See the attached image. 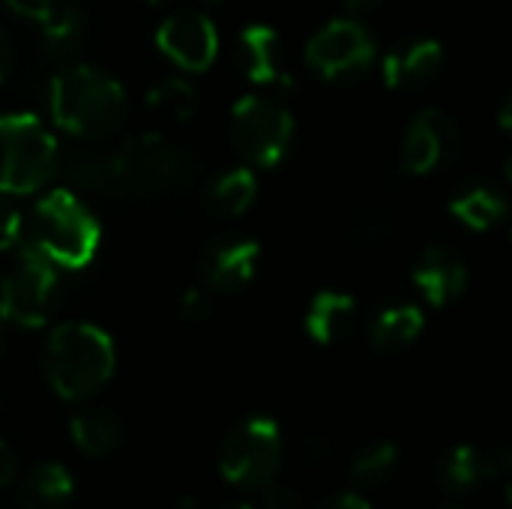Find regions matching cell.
I'll list each match as a JSON object with an SVG mask.
<instances>
[{
  "mask_svg": "<svg viewBox=\"0 0 512 509\" xmlns=\"http://www.w3.org/2000/svg\"><path fill=\"white\" fill-rule=\"evenodd\" d=\"M447 509H456V507H447Z\"/></svg>",
  "mask_w": 512,
  "mask_h": 509,
  "instance_id": "44",
  "label": "cell"
},
{
  "mask_svg": "<svg viewBox=\"0 0 512 509\" xmlns=\"http://www.w3.org/2000/svg\"><path fill=\"white\" fill-rule=\"evenodd\" d=\"M243 72L264 87H291V69L285 60L282 36L270 24H249L237 39Z\"/></svg>",
  "mask_w": 512,
  "mask_h": 509,
  "instance_id": "16",
  "label": "cell"
},
{
  "mask_svg": "<svg viewBox=\"0 0 512 509\" xmlns=\"http://www.w3.org/2000/svg\"><path fill=\"white\" fill-rule=\"evenodd\" d=\"M321 509H372V504L363 495H354V492L348 495L345 492V495H336L333 501H327Z\"/></svg>",
  "mask_w": 512,
  "mask_h": 509,
  "instance_id": "33",
  "label": "cell"
},
{
  "mask_svg": "<svg viewBox=\"0 0 512 509\" xmlns=\"http://www.w3.org/2000/svg\"><path fill=\"white\" fill-rule=\"evenodd\" d=\"M15 477V453L9 450L6 441H0V489Z\"/></svg>",
  "mask_w": 512,
  "mask_h": 509,
  "instance_id": "34",
  "label": "cell"
},
{
  "mask_svg": "<svg viewBox=\"0 0 512 509\" xmlns=\"http://www.w3.org/2000/svg\"><path fill=\"white\" fill-rule=\"evenodd\" d=\"M357 321V300L345 291H318L306 309V333L318 345L342 342Z\"/></svg>",
  "mask_w": 512,
  "mask_h": 509,
  "instance_id": "18",
  "label": "cell"
},
{
  "mask_svg": "<svg viewBox=\"0 0 512 509\" xmlns=\"http://www.w3.org/2000/svg\"><path fill=\"white\" fill-rule=\"evenodd\" d=\"M99 237L102 231L90 207L69 189H51L36 201L24 240L48 255L57 267L81 270L93 261Z\"/></svg>",
  "mask_w": 512,
  "mask_h": 509,
  "instance_id": "4",
  "label": "cell"
},
{
  "mask_svg": "<svg viewBox=\"0 0 512 509\" xmlns=\"http://www.w3.org/2000/svg\"><path fill=\"white\" fill-rule=\"evenodd\" d=\"M504 174H507V180L512 183V156H507V162H504Z\"/></svg>",
  "mask_w": 512,
  "mask_h": 509,
  "instance_id": "37",
  "label": "cell"
},
{
  "mask_svg": "<svg viewBox=\"0 0 512 509\" xmlns=\"http://www.w3.org/2000/svg\"><path fill=\"white\" fill-rule=\"evenodd\" d=\"M258 195V177L249 168H231L219 174L207 189V210L216 216H243Z\"/></svg>",
  "mask_w": 512,
  "mask_h": 509,
  "instance_id": "22",
  "label": "cell"
},
{
  "mask_svg": "<svg viewBox=\"0 0 512 509\" xmlns=\"http://www.w3.org/2000/svg\"><path fill=\"white\" fill-rule=\"evenodd\" d=\"M225 509H255L252 504H231V507H225Z\"/></svg>",
  "mask_w": 512,
  "mask_h": 509,
  "instance_id": "41",
  "label": "cell"
},
{
  "mask_svg": "<svg viewBox=\"0 0 512 509\" xmlns=\"http://www.w3.org/2000/svg\"><path fill=\"white\" fill-rule=\"evenodd\" d=\"M498 123H501L504 132H512V93L501 102V108H498Z\"/></svg>",
  "mask_w": 512,
  "mask_h": 509,
  "instance_id": "35",
  "label": "cell"
},
{
  "mask_svg": "<svg viewBox=\"0 0 512 509\" xmlns=\"http://www.w3.org/2000/svg\"><path fill=\"white\" fill-rule=\"evenodd\" d=\"M12 60H15V45H12V36L0 27V84L6 81L9 69H12Z\"/></svg>",
  "mask_w": 512,
  "mask_h": 509,
  "instance_id": "32",
  "label": "cell"
},
{
  "mask_svg": "<svg viewBox=\"0 0 512 509\" xmlns=\"http://www.w3.org/2000/svg\"><path fill=\"white\" fill-rule=\"evenodd\" d=\"M180 509H198V507H195V501H189V498H186V501L180 504Z\"/></svg>",
  "mask_w": 512,
  "mask_h": 509,
  "instance_id": "40",
  "label": "cell"
},
{
  "mask_svg": "<svg viewBox=\"0 0 512 509\" xmlns=\"http://www.w3.org/2000/svg\"><path fill=\"white\" fill-rule=\"evenodd\" d=\"M303 456H306V462H312V465H324V462L333 456V441H330L327 435L315 432V435H309V438L303 441Z\"/></svg>",
  "mask_w": 512,
  "mask_h": 509,
  "instance_id": "31",
  "label": "cell"
},
{
  "mask_svg": "<svg viewBox=\"0 0 512 509\" xmlns=\"http://www.w3.org/2000/svg\"><path fill=\"white\" fill-rule=\"evenodd\" d=\"M195 105H198V90L192 87V81L180 75L156 81L147 93V108L162 120L183 123L195 114Z\"/></svg>",
  "mask_w": 512,
  "mask_h": 509,
  "instance_id": "24",
  "label": "cell"
},
{
  "mask_svg": "<svg viewBox=\"0 0 512 509\" xmlns=\"http://www.w3.org/2000/svg\"><path fill=\"white\" fill-rule=\"evenodd\" d=\"M15 15H21V18H27V21H36V24H42V21H48L51 15H54V9L60 6V0H3Z\"/></svg>",
  "mask_w": 512,
  "mask_h": 509,
  "instance_id": "29",
  "label": "cell"
},
{
  "mask_svg": "<svg viewBox=\"0 0 512 509\" xmlns=\"http://www.w3.org/2000/svg\"><path fill=\"white\" fill-rule=\"evenodd\" d=\"M261 264V246L249 237H219L201 255V276L207 288L234 294L246 288Z\"/></svg>",
  "mask_w": 512,
  "mask_h": 509,
  "instance_id": "14",
  "label": "cell"
},
{
  "mask_svg": "<svg viewBox=\"0 0 512 509\" xmlns=\"http://www.w3.org/2000/svg\"><path fill=\"white\" fill-rule=\"evenodd\" d=\"M3 351H6V336H3V324H0V360H3Z\"/></svg>",
  "mask_w": 512,
  "mask_h": 509,
  "instance_id": "38",
  "label": "cell"
},
{
  "mask_svg": "<svg viewBox=\"0 0 512 509\" xmlns=\"http://www.w3.org/2000/svg\"><path fill=\"white\" fill-rule=\"evenodd\" d=\"M159 51L183 72H207L219 54V33L204 12H174L156 30Z\"/></svg>",
  "mask_w": 512,
  "mask_h": 509,
  "instance_id": "11",
  "label": "cell"
},
{
  "mask_svg": "<svg viewBox=\"0 0 512 509\" xmlns=\"http://www.w3.org/2000/svg\"><path fill=\"white\" fill-rule=\"evenodd\" d=\"M0 414H3V402H0Z\"/></svg>",
  "mask_w": 512,
  "mask_h": 509,
  "instance_id": "42",
  "label": "cell"
},
{
  "mask_svg": "<svg viewBox=\"0 0 512 509\" xmlns=\"http://www.w3.org/2000/svg\"><path fill=\"white\" fill-rule=\"evenodd\" d=\"M75 483L69 471L57 462H42L27 471L21 483V504L24 509H66L72 501Z\"/></svg>",
  "mask_w": 512,
  "mask_h": 509,
  "instance_id": "21",
  "label": "cell"
},
{
  "mask_svg": "<svg viewBox=\"0 0 512 509\" xmlns=\"http://www.w3.org/2000/svg\"><path fill=\"white\" fill-rule=\"evenodd\" d=\"M282 462V432L270 417H249L237 423L219 453L225 480L237 486H267Z\"/></svg>",
  "mask_w": 512,
  "mask_h": 509,
  "instance_id": "8",
  "label": "cell"
},
{
  "mask_svg": "<svg viewBox=\"0 0 512 509\" xmlns=\"http://www.w3.org/2000/svg\"><path fill=\"white\" fill-rule=\"evenodd\" d=\"M507 474H512V447L507 444H495L486 450L474 444H459L438 462V483L447 492H468Z\"/></svg>",
  "mask_w": 512,
  "mask_h": 509,
  "instance_id": "13",
  "label": "cell"
},
{
  "mask_svg": "<svg viewBox=\"0 0 512 509\" xmlns=\"http://www.w3.org/2000/svg\"><path fill=\"white\" fill-rule=\"evenodd\" d=\"M84 39V18L75 6L60 3L48 21L39 24V48L48 57H66L72 54Z\"/></svg>",
  "mask_w": 512,
  "mask_h": 509,
  "instance_id": "23",
  "label": "cell"
},
{
  "mask_svg": "<svg viewBox=\"0 0 512 509\" xmlns=\"http://www.w3.org/2000/svg\"><path fill=\"white\" fill-rule=\"evenodd\" d=\"M465 147L462 126L441 108L420 111L402 141V168L408 174H435L459 162Z\"/></svg>",
  "mask_w": 512,
  "mask_h": 509,
  "instance_id": "10",
  "label": "cell"
},
{
  "mask_svg": "<svg viewBox=\"0 0 512 509\" xmlns=\"http://www.w3.org/2000/svg\"><path fill=\"white\" fill-rule=\"evenodd\" d=\"M51 120L84 141L108 138L126 117V90L105 69L72 63L63 66L48 87Z\"/></svg>",
  "mask_w": 512,
  "mask_h": 509,
  "instance_id": "2",
  "label": "cell"
},
{
  "mask_svg": "<svg viewBox=\"0 0 512 509\" xmlns=\"http://www.w3.org/2000/svg\"><path fill=\"white\" fill-rule=\"evenodd\" d=\"M507 507L512 509V480H510V483H507Z\"/></svg>",
  "mask_w": 512,
  "mask_h": 509,
  "instance_id": "39",
  "label": "cell"
},
{
  "mask_svg": "<svg viewBox=\"0 0 512 509\" xmlns=\"http://www.w3.org/2000/svg\"><path fill=\"white\" fill-rule=\"evenodd\" d=\"M444 63L447 51L435 36L405 39L384 57V84L390 90H420L444 72Z\"/></svg>",
  "mask_w": 512,
  "mask_h": 509,
  "instance_id": "15",
  "label": "cell"
},
{
  "mask_svg": "<svg viewBox=\"0 0 512 509\" xmlns=\"http://www.w3.org/2000/svg\"><path fill=\"white\" fill-rule=\"evenodd\" d=\"M375 36L354 18L324 24L306 42V63L327 81H357L375 60Z\"/></svg>",
  "mask_w": 512,
  "mask_h": 509,
  "instance_id": "9",
  "label": "cell"
},
{
  "mask_svg": "<svg viewBox=\"0 0 512 509\" xmlns=\"http://www.w3.org/2000/svg\"><path fill=\"white\" fill-rule=\"evenodd\" d=\"M21 237V213L0 195V249H9Z\"/></svg>",
  "mask_w": 512,
  "mask_h": 509,
  "instance_id": "30",
  "label": "cell"
},
{
  "mask_svg": "<svg viewBox=\"0 0 512 509\" xmlns=\"http://www.w3.org/2000/svg\"><path fill=\"white\" fill-rule=\"evenodd\" d=\"M417 291L423 294V300L435 309L450 306L453 300H459L468 291L471 282V267L468 261L447 243H432L420 261L414 264L411 273Z\"/></svg>",
  "mask_w": 512,
  "mask_h": 509,
  "instance_id": "12",
  "label": "cell"
},
{
  "mask_svg": "<svg viewBox=\"0 0 512 509\" xmlns=\"http://www.w3.org/2000/svg\"><path fill=\"white\" fill-rule=\"evenodd\" d=\"M150 3H159V0H150Z\"/></svg>",
  "mask_w": 512,
  "mask_h": 509,
  "instance_id": "43",
  "label": "cell"
},
{
  "mask_svg": "<svg viewBox=\"0 0 512 509\" xmlns=\"http://www.w3.org/2000/svg\"><path fill=\"white\" fill-rule=\"evenodd\" d=\"M510 237H512V231H510Z\"/></svg>",
  "mask_w": 512,
  "mask_h": 509,
  "instance_id": "45",
  "label": "cell"
},
{
  "mask_svg": "<svg viewBox=\"0 0 512 509\" xmlns=\"http://www.w3.org/2000/svg\"><path fill=\"white\" fill-rule=\"evenodd\" d=\"M447 207H450V213L465 228H471V231H489V228H495L507 216L510 201H507V195L498 186L483 183V180H471V183L459 186L450 195Z\"/></svg>",
  "mask_w": 512,
  "mask_h": 509,
  "instance_id": "17",
  "label": "cell"
},
{
  "mask_svg": "<svg viewBox=\"0 0 512 509\" xmlns=\"http://www.w3.org/2000/svg\"><path fill=\"white\" fill-rule=\"evenodd\" d=\"M60 303L57 264L24 240L12 270L0 282V318L18 327H42Z\"/></svg>",
  "mask_w": 512,
  "mask_h": 509,
  "instance_id": "6",
  "label": "cell"
},
{
  "mask_svg": "<svg viewBox=\"0 0 512 509\" xmlns=\"http://www.w3.org/2000/svg\"><path fill=\"white\" fill-rule=\"evenodd\" d=\"M423 327H426V318L420 306L414 303L384 306L369 327V342L378 354H399L420 339Z\"/></svg>",
  "mask_w": 512,
  "mask_h": 509,
  "instance_id": "19",
  "label": "cell"
},
{
  "mask_svg": "<svg viewBox=\"0 0 512 509\" xmlns=\"http://www.w3.org/2000/svg\"><path fill=\"white\" fill-rule=\"evenodd\" d=\"M57 171V141L33 114L0 117V195L39 192Z\"/></svg>",
  "mask_w": 512,
  "mask_h": 509,
  "instance_id": "5",
  "label": "cell"
},
{
  "mask_svg": "<svg viewBox=\"0 0 512 509\" xmlns=\"http://www.w3.org/2000/svg\"><path fill=\"white\" fill-rule=\"evenodd\" d=\"M351 12H372L378 6H384V0H342Z\"/></svg>",
  "mask_w": 512,
  "mask_h": 509,
  "instance_id": "36",
  "label": "cell"
},
{
  "mask_svg": "<svg viewBox=\"0 0 512 509\" xmlns=\"http://www.w3.org/2000/svg\"><path fill=\"white\" fill-rule=\"evenodd\" d=\"M231 144L237 153L258 165V168H276L294 138V117L291 111L267 96H243L231 108Z\"/></svg>",
  "mask_w": 512,
  "mask_h": 509,
  "instance_id": "7",
  "label": "cell"
},
{
  "mask_svg": "<svg viewBox=\"0 0 512 509\" xmlns=\"http://www.w3.org/2000/svg\"><path fill=\"white\" fill-rule=\"evenodd\" d=\"M114 342L105 330L69 321L51 330L45 342V375L60 399L78 402L99 393L114 375Z\"/></svg>",
  "mask_w": 512,
  "mask_h": 509,
  "instance_id": "3",
  "label": "cell"
},
{
  "mask_svg": "<svg viewBox=\"0 0 512 509\" xmlns=\"http://www.w3.org/2000/svg\"><path fill=\"white\" fill-rule=\"evenodd\" d=\"M264 509H303V495L288 483H267L264 486Z\"/></svg>",
  "mask_w": 512,
  "mask_h": 509,
  "instance_id": "28",
  "label": "cell"
},
{
  "mask_svg": "<svg viewBox=\"0 0 512 509\" xmlns=\"http://www.w3.org/2000/svg\"><path fill=\"white\" fill-rule=\"evenodd\" d=\"M69 435L84 456L102 459V456H111L123 444V423L105 408H87L72 417Z\"/></svg>",
  "mask_w": 512,
  "mask_h": 509,
  "instance_id": "20",
  "label": "cell"
},
{
  "mask_svg": "<svg viewBox=\"0 0 512 509\" xmlns=\"http://www.w3.org/2000/svg\"><path fill=\"white\" fill-rule=\"evenodd\" d=\"M396 465H399V447L393 441H375L354 456L351 477L363 486H378L396 471Z\"/></svg>",
  "mask_w": 512,
  "mask_h": 509,
  "instance_id": "26",
  "label": "cell"
},
{
  "mask_svg": "<svg viewBox=\"0 0 512 509\" xmlns=\"http://www.w3.org/2000/svg\"><path fill=\"white\" fill-rule=\"evenodd\" d=\"M66 177L90 192L111 198H168L192 189L201 177V159L162 135H135L102 153H78Z\"/></svg>",
  "mask_w": 512,
  "mask_h": 509,
  "instance_id": "1",
  "label": "cell"
},
{
  "mask_svg": "<svg viewBox=\"0 0 512 509\" xmlns=\"http://www.w3.org/2000/svg\"><path fill=\"white\" fill-rule=\"evenodd\" d=\"M345 234L357 249H378L396 234V219H393V213L387 207L366 204V207H360V210H354L348 216Z\"/></svg>",
  "mask_w": 512,
  "mask_h": 509,
  "instance_id": "25",
  "label": "cell"
},
{
  "mask_svg": "<svg viewBox=\"0 0 512 509\" xmlns=\"http://www.w3.org/2000/svg\"><path fill=\"white\" fill-rule=\"evenodd\" d=\"M210 309H213V300H210V294H207L204 288H189V291H183L180 306H177V312H180V318H183L186 324H201V321H207Z\"/></svg>",
  "mask_w": 512,
  "mask_h": 509,
  "instance_id": "27",
  "label": "cell"
}]
</instances>
